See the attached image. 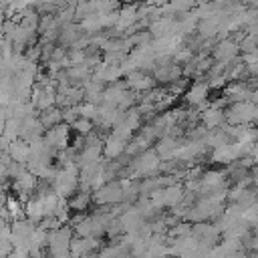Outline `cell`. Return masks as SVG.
<instances>
[{"label": "cell", "mask_w": 258, "mask_h": 258, "mask_svg": "<svg viewBox=\"0 0 258 258\" xmlns=\"http://www.w3.org/2000/svg\"><path fill=\"white\" fill-rule=\"evenodd\" d=\"M93 202L99 204V206H113V204L123 202V185H121V181H107V183H103L95 191Z\"/></svg>", "instance_id": "6da1fadb"}, {"label": "cell", "mask_w": 258, "mask_h": 258, "mask_svg": "<svg viewBox=\"0 0 258 258\" xmlns=\"http://www.w3.org/2000/svg\"><path fill=\"white\" fill-rule=\"evenodd\" d=\"M127 79H125V85H127V89H131V91H151L153 87H155V79L151 77V75H147V73H143L141 69H135V71H131V73H127L125 75Z\"/></svg>", "instance_id": "7a4b0ae2"}, {"label": "cell", "mask_w": 258, "mask_h": 258, "mask_svg": "<svg viewBox=\"0 0 258 258\" xmlns=\"http://www.w3.org/2000/svg\"><path fill=\"white\" fill-rule=\"evenodd\" d=\"M212 52L216 60H234L238 54V44L234 40H222L212 48Z\"/></svg>", "instance_id": "3957f363"}, {"label": "cell", "mask_w": 258, "mask_h": 258, "mask_svg": "<svg viewBox=\"0 0 258 258\" xmlns=\"http://www.w3.org/2000/svg\"><path fill=\"white\" fill-rule=\"evenodd\" d=\"M208 95H210V85L208 83H194L189 87V91L185 93V99L191 105H202V103L208 101Z\"/></svg>", "instance_id": "277c9868"}, {"label": "cell", "mask_w": 258, "mask_h": 258, "mask_svg": "<svg viewBox=\"0 0 258 258\" xmlns=\"http://www.w3.org/2000/svg\"><path fill=\"white\" fill-rule=\"evenodd\" d=\"M8 155L14 159V161H20V163H26V159H28V155H30V145H28V141H24V139H14V141H10V145H8Z\"/></svg>", "instance_id": "5b68a950"}, {"label": "cell", "mask_w": 258, "mask_h": 258, "mask_svg": "<svg viewBox=\"0 0 258 258\" xmlns=\"http://www.w3.org/2000/svg\"><path fill=\"white\" fill-rule=\"evenodd\" d=\"M125 143H127V141H123V139H119V137H115V135H109L107 141L103 143V155H105L107 159L119 157L121 153H125Z\"/></svg>", "instance_id": "8992f818"}, {"label": "cell", "mask_w": 258, "mask_h": 258, "mask_svg": "<svg viewBox=\"0 0 258 258\" xmlns=\"http://www.w3.org/2000/svg\"><path fill=\"white\" fill-rule=\"evenodd\" d=\"M73 198L67 202L69 204V208L71 210H75V212H81V210H87L89 206H91V202H93V196L89 194V189H77V191H73L71 194Z\"/></svg>", "instance_id": "52a82bcc"}, {"label": "cell", "mask_w": 258, "mask_h": 258, "mask_svg": "<svg viewBox=\"0 0 258 258\" xmlns=\"http://www.w3.org/2000/svg\"><path fill=\"white\" fill-rule=\"evenodd\" d=\"M38 119L44 125V129H48V127H52V125L62 121V109L56 107V105H52L48 109H42V111H38Z\"/></svg>", "instance_id": "ba28073f"}, {"label": "cell", "mask_w": 258, "mask_h": 258, "mask_svg": "<svg viewBox=\"0 0 258 258\" xmlns=\"http://www.w3.org/2000/svg\"><path fill=\"white\" fill-rule=\"evenodd\" d=\"M224 121H226V113L220 111V109H216V107H212V109H208V111L204 113V125H206L208 129H216V127L222 125Z\"/></svg>", "instance_id": "9c48e42d"}, {"label": "cell", "mask_w": 258, "mask_h": 258, "mask_svg": "<svg viewBox=\"0 0 258 258\" xmlns=\"http://www.w3.org/2000/svg\"><path fill=\"white\" fill-rule=\"evenodd\" d=\"M4 206L8 208V214H10V218H12V220L24 218V202H20V200H16V198L8 196V198H6V202H4Z\"/></svg>", "instance_id": "30bf717a"}, {"label": "cell", "mask_w": 258, "mask_h": 258, "mask_svg": "<svg viewBox=\"0 0 258 258\" xmlns=\"http://www.w3.org/2000/svg\"><path fill=\"white\" fill-rule=\"evenodd\" d=\"M95 121L93 119H87V117H77L73 123H71V129H75L77 133H81V135H87V133H91L93 129H95V125H93Z\"/></svg>", "instance_id": "8fae6325"}, {"label": "cell", "mask_w": 258, "mask_h": 258, "mask_svg": "<svg viewBox=\"0 0 258 258\" xmlns=\"http://www.w3.org/2000/svg\"><path fill=\"white\" fill-rule=\"evenodd\" d=\"M14 250V244L10 238H0V256H10Z\"/></svg>", "instance_id": "7c38bea8"}, {"label": "cell", "mask_w": 258, "mask_h": 258, "mask_svg": "<svg viewBox=\"0 0 258 258\" xmlns=\"http://www.w3.org/2000/svg\"><path fill=\"white\" fill-rule=\"evenodd\" d=\"M2 36H4V34H2V30H0V40H2Z\"/></svg>", "instance_id": "4fadbf2b"}]
</instances>
